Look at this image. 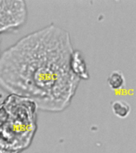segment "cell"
<instances>
[{
	"instance_id": "6da1fadb",
	"label": "cell",
	"mask_w": 136,
	"mask_h": 153,
	"mask_svg": "<svg viewBox=\"0 0 136 153\" xmlns=\"http://www.w3.org/2000/svg\"><path fill=\"white\" fill-rule=\"evenodd\" d=\"M73 50L69 31L56 24L26 34L0 53V88L32 100L38 111L63 112L81 82L70 68Z\"/></svg>"
},
{
	"instance_id": "7a4b0ae2",
	"label": "cell",
	"mask_w": 136,
	"mask_h": 153,
	"mask_svg": "<svg viewBox=\"0 0 136 153\" xmlns=\"http://www.w3.org/2000/svg\"><path fill=\"white\" fill-rule=\"evenodd\" d=\"M38 108L27 98L9 94L0 105V153H21L38 130Z\"/></svg>"
},
{
	"instance_id": "3957f363",
	"label": "cell",
	"mask_w": 136,
	"mask_h": 153,
	"mask_svg": "<svg viewBox=\"0 0 136 153\" xmlns=\"http://www.w3.org/2000/svg\"><path fill=\"white\" fill-rule=\"evenodd\" d=\"M70 68L74 75L80 80H88L90 77L85 57L81 50H74L73 52L72 53Z\"/></svg>"
},
{
	"instance_id": "277c9868",
	"label": "cell",
	"mask_w": 136,
	"mask_h": 153,
	"mask_svg": "<svg viewBox=\"0 0 136 153\" xmlns=\"http://www.w3.org/2000/svg\"><path fill=\"white\" fill-rule=\"evenodd\" d=\"M126 83V80L123 74L119 70H115L109 74L107 77V84L111 88L117 90L123 88Z\"/></svg>"
},
{
	"instance_id": "5b68a950",
	"label": "cell",
	"mask_w": 136,
	"mask_h": 153,
	"mask_svg": "<svg viewBox=\"0 0 136 153\" xmlns=\"http://www.w3.org/2000/svg\"><path fill=\"white\" fill-rule=\"evenodd\" d=\"M112 112L119 118H126L131 112V106L125 100H117L112 103Z\"/></svg>"
}]
</instances>
